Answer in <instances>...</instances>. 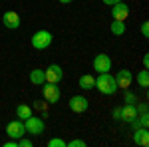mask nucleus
<instances>
[{
    "label": "nucleus",
    "mask_w": 149,
    "mask_h": 147,
    "mask_svg": "<svg viewBox=\"0 0 149 147\" xmlns=\"http://www.w3.org/2000/svg\"><path fill=\"white\" fill-rule=\"evenodd\" d=\"M93 88L100 91V93H103V95H113L115 91L119 90L117 84H115V78L109 74V72L100 74V76L95 78V86H93Z\"/></svg>",
    "instance_id": "1"
},
{
    "label": "nucleus",
    "mask_w": 149,
    "mask_h": 147,
    "mask_svg": "<svg viewBox=\"0 0 149 147\" xmlns=\"http://www.w3.org/2000/svg\"><path fill=\"white\" fill-rule=\"evenodd\" d=\"M52 40H54V38H52V34H50L48 30H38V32H34L32 38H30L34 50H46V48H50V46H52Z\"/></svg>",
    "instance_id": "2"
},
{
    "label": "nucleus",
    "mask_w": 149,
    "mask_h": 147,
    "mask_svg": "<svg viewBox=\"0 0 149 147\" xmlns=\"http://www.w3.org/2000/svg\"><path fill=\"white\" fill-rule=\"evenodd\" d=\"M42 93H44V100L48 103H58L62 98V91L58 88V84H50V82L42 84Z\"/></svg>",
    "instance_id": "3"
},
{
    "label": "nucleus",
    "mask_w": 149,
    "mask_h": 147,
    "mask_svg": "<svg viewBox=\"0 0 149 147\" xmlns=\"http://www.w3.org/2000/svg\"><path fill=\"white\" fill-rule=\"evenodd\" d=\"M24 125H26V133H32V135H42L44 133V117H34L30 115L28 119H24Z\"/></svg>",
    "instance_id": "4"
},
{
    "label": "nucleus",
    "mask_w": 149,
    "mask_h": 147,
    "mask_svg": "<svg viewBox=\"0 0 149 147\" xmlns=\"http://www.w3.org/2000/svg\"><path fill=\"white\" fill-rule=\"evenodd\" d=\"M6 133H8V137L10 139H20V137L26 135V125H24L22 119H14V121H10V123L6 125Z\"/></svg>",
    "instance_id": "5"
},
{
    "label": "nucleus",
    "mask_w": 149,
    "mask_h": 147,
    "mask_svg": "<svg viewBox=\"0 0 149 147\" xmlns=\"http://www.w3.org/2000/svg\"><path fill=\"white\" fill-rule=\"evenodd\" d=\"M68 107L74 113H84V111H88V107H90V100L86 95H72L68 102Z\"/></svg>",
    "instance_id": "6"
},
{
    "label": "nucleus",
    "mask_w": 149,
    "mask_h": 147,
    "mask_svg": "<svg viewBox=\"0 0 149 147\" xmlns=\"http://www.w3.org/2000/svg\"><path fill=\"white\" fill-rule=\"evenodd\" d=\"M121 111H119V119L121 121H125V123H133L135 119H137L139 115V109L135 103H125L123 107H119Z\"/></svg>",
    "instance_id": "7"
},
{
    "label": "nucleus",
    "mask_w": 149,
    "mask_h": 147,
    "mask_svg": "<svg viewBox=\"0 0 149 147\" xmlns=\"http://www.w3.org/2000/svg\"><path fill=\"white\" fill-rule=\"evenodd\" d=\"M44 76H46V82H50V84H60L62 78H64V70L60 68L58 64H50L44 70Z\"/></svg>",
    "instance_id": "8"
},
{
    "label": "nucleus",
    "mask_w": 149,
    "mask_h": 147,
    "mask_svg": "<svg viewBox=\"0 0 149 147\" xmlns=\"http://www.w3.org/2000/svg\"><path fill=\"white\" fill-rule=\"evenodd\" d=\"M93 70H95L97 74L109 72V70H111V58L107 56V54H97V56L93 58Z\"/></svg>",
    "instance_id": "9"
},
{
    "label": "nucleus",
    "mask_w": 149,
    "mask_h": 147,
    "mask_svg": "<svg viewBox=\"0 0 149 147\" xmlns=\"http://www.w3.org/2000/svg\"><path fill=\"white\" fill-rule=\"evenodd\" d=\"M2 24H4V28H8V30H18L20 28V14L14 10H8L2 14Z\"/></svg>",
    "instance_id": "10"
},
{
    "label": "nucleus",
    "mask_w": 149,
    "mask_h": 147,
    "mask_svg": "<svg viewBox=\"0 0 149 147\" xmlns=\"http://www.w3.org/2000/svg\"><path fill=\"white\" fill-rule=\"evenodd\" d=\"M127 16H129V6H127L123 0L111 6V18H113V20L125 22V20H127Z\"/></svg>",
    "instance_id": "11"
},
{
    "label": "nucleus",
    "mask_w": 149,
    "mask_h": 147,
    "mask_svg": "<svg viewBox=\"0 0 149 147\" xmlns=\"http://www.w3.org/2000/svg\"><path fill=\"white\" fill-rule=\"evenodd\" d=\"M113 78H115V84H117V88H121V90H127V88L131 86V82H133V74H131L129 70H119V72L115 74Z\"/></svg>",
    "instance_id": "12"
},
{
    "label": "nucleus",
    "mask_w": 149,
    "mask_h": 147,
    "mask_svg": "<svg viewBox=\"0 0 149 147\" xmlns=\"http://www.w3.org/2000/svg\"><path fill=\"white\" fill-rule=\"evenodd\" d=\"M133 143H137V145H141V147H147L149 145V131H147V127H135Z\"/></svg>",
    "instance_id": "13"
},
{
    "label": "nucleus",
    "mask_w": 149,
    "mask_h": 147,
    "mask_svg": "<svg viewBox=\"0 0 149 147\" xmlns=\"http://www.w3.org/2000/svg\"><path fill=\"white\" fill-rule=\"evenodd\" d=\"M78 86H80V90H84V91L93 90V86H95V78L90 76V74H84V76L80 78V82H78Z\"/></svg>",
    "instance_id": "14"
},
{
    "label": "nucleus",
    "mask_w": 149,
    "mask_h": 147,
    "mask_svg": "<svg viewBox=\"0 0 149 147\" xmlns=\"http://www.w3.org/2000/svg\"><path fill=\"white\" fill-rule=\"evenodd\" d=\"M30 82L34 84V86H42L44 82H46V76H44V70H32L30 72Z\"/></svg>",
    "instance_id": "15"
},
{
    "label": "nucleus",
    "mask_w": 149,
    "mask_h": 147,
    "mask_svg": "<svg viewBox=\"0 0 149 147\" xmlns=\"http://www.w3.org/2000/svg\"><path fill=\"white\" fill-rule=\"evenodd\" d=\"M16 115H18V119H28L30 115H32V107L30 105H26V103H20L18 107H16Z\"/></svg>",
    "instance_id": "16"
},
{
    "label": "nucleus",
    "mask_w": 149,
    "mask_h": 147,
    "mask_svg": "<svg viewBox=\"0 0 149 147\" xmlns=\"http://www.w3.org/2000/svg\"><path fill=\"white\" fill-rule=\"evenodd\" d=\"M109 30H111V34H113V36H123V34H125V22L113 20L111 26H109Z\"/></svg>",
    "instance_id": "17"
},
{
    "label": "nucleus",
    "mask_w": 149,
    "mask_h": 147,
    "mask_svg": "<svg viewBox=\"0 0 149 147\" xmlns=\"http://www.w3.org/2000/svg\"><path fill=\"white\" fill-rule=\"evenodd\" d=\"M137 84L143 88V90H147V88H149V72H147V68L141 70V72L137 74Z\"/></svg>",
    "instance_id": "18"
},
{
    "label": "nucleus",
    "mask_w": 149,
    "mask_h": 147,
    "mask_svg": "<svg viewBox=\"0 0 149 147\" xmlns=\"http://www.w3.org/2000/svg\"><path fill=\"white\" fill-rule=\"evenodd\" d=\"M48 147H66V141L60 139V137H54V139L48 141Z\"/></svg>",
    "instance_id": "19"
},
{
    "label": "nucleus",
    "mask_w": 149,
    "mask_h": 147,
    "mask_svg": "<svg viewBox=\"0 0 149 147\" xmlns=\"http://www.w3.org/2000/svg\"><path fill=\"white\" fill-rule=\"evenodd\" d=\"M66 147H86V141L84 139H72V141H66Z\"/></svg>",
    "instance_id": "20"
},
{
    "label": "nucleus",
    "mask_w": 149,
    "mask_h": 147,
    "mask_svg": "<svg viewBox=\"0 0 149 147\" xmlns=\"http://www.w3.org/2000/svg\"><path fill=\"white\" fill-rule=\"evenodd\" d=\"M34 107L38 109V111H42V113H44L42 117H46V107H48V102H34Z\"/></svg>",
    "instance_id": "21"
},
{
    "label": "nucleus",
    "mask_w": 149,
    "mask_h": 147,
    "mask_svg": "<svg viewBox=\"0 0 149 147\" xmlns=\"http://www.w3.org/2000/svg\"><path fill=\"white\" fill-rule=\"evenodd\" d=\"M32 145H34V143H32L30 139H26V135L18 139V147H32Z\"/></svg>",
    "instance_id": "22"
},
{
    "label": "nucleus",
    "mask_w": 149,
    "mask_h": 147,
    "mask_svg": "<svg viewBox=\"0 0 149 147\" xmlns=\"http://www.w3.org/2000/svg\"><path fill=\"white\" fill-rule=\"evenodd\" d=\"M141 36H143V38H149V22L147 20L141 22Z\"/></svg>",
    "instance_id": "23"
},
{
    "label": "nucleus",
    "mask_w": 149,
    "mask_h": 147,
    "mask_svg": "<svg viewBox=\"0 0 149 147\" xmlns=\"http://www.w3.org/2000/svg\"><path fill=\"white\" fill-rule=\"evenodd\" d=\"M135 100H137L135 93H131V91H127V93H125V103H135Z\"/></svg>",
    "instance_id": "24"
},
{
    "label": "nucleus",
    "mask_w": 149,
    "mask_h": 147,
    "mask_svg": "<svg viewBox=\"0 0 149 147\" xmlns=\"http://www.w3.org/2000/svg\"><path fill=\"white\" fill-rule=\"evenodd\" d=\"M4 147H18V141H16V139H10V141L4 143Z\"/></svg>",
    "instance_id": "25"
},
{
    "label": "nucleus",
    "mask_w": 149,
    "mask_h": 147,
    "mask_svg": "<svg viewBox=\"0 0 149 147\" xmlns=\"http://www.w3.org/2000/svg\"><path fill=\"white\" fill-rule=\"evenodd\" d=\"M117 2H121V0H103V4H107V6H113Z\"/></svg>",
    "instance_id": "26"
},
{
    "label": "nucleus",
    "mask_w": 149,
    "mask_h": 147,
    "mask_svg": "<svg viewBox=\"0 0 149 147\" xmlns=\"http://www.w3.org/2000/svg\"><path fill=\"white\" fill-rule=\"evenodd\" d=\"M143 68H149V56L147 54L143 56Z\"/></svg>",
    "instance_id": "27"
},
{
    "label": "nucleus",
    "mask_w": 149,
    "mask_h": 147,
    "mask_svg": "<svg viewBox=\"0 0 149 147\" xmlns=\"http://www.w3.org/2000/svg\"><path fill=\"white\" fill-rule=\"evenodd\" d=\"M119 111H121L119 107H115V109H113V117H115V119H119Z\"/></svg>",
    "instance_id": "28"
},
{
    "label": "nucleus",
    "mask_w": 149,
    "mask_h": 147,
    "mask_svg": "<svg viewBox=\"0 0 149 147\" xmlns=\"http://www.w3.org/2000/svg\"><path fill=\"white\" fill-rule=\"evenodd\" d=\"M60 4H70V2H74V0H58Z\"/></svg>",
    "instance_id": "29"
}]
</instances>
